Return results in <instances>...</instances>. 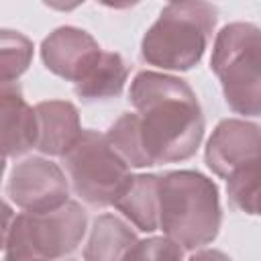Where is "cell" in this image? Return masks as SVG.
I'll return each mask as SVG.
<instances>
[{"label": "cell", "mask_w": 261, "mask_h": 261, "mask_svg": "<svg viewBox=\"0 0 261 261\" xmlns=\"http://www.w3.org/2000/svg\"><path fill=\"white\" fill-rule=\"evenodd\" d=\"M35 112L37 149L49 157L63 159L84 133L77 108L67 100H45L35 106Z\"/></svg>", "instance_id": "cell-11"}, {"label": "cell", "mask_w": 261, "mask_h": 261, "mask_svg": "<svg viewBox=\"0 0 261 261\" xmlns=\"http://www.w3.org/2000/svg\"><path fill=\"white\" fill-rule=\"evenodd\" d=\"M226 194L232 208L261 216V161L234 171L226 179Z\"/></svg>", "instance_id": "cell-16"}, {"label": "cell", "mask_w": 261, "mask_h": 261, "mask_svg": "<svg viewBox=\"0 0 261 261\" xmlns=\"http://www.w3.org/2000/svg\"><path fill=\"white\" fill-rule=\"evenodd\" d=\"M159 184L161 175L155 173L133 175L114 204V208L143 232L159 228Z\"/></svg>", "instance_id": "cell-12"}, {"label": "cell", "mask_w": 261, "mask_h": 261, "mask_svg": "<svg viewBox=\"0 0 261 261\" xmlns=\"http://www.w3.org/2000/svg\"><path fill=\"white\" fill-rule=\"evenodd\" d=\"M128 77V69L124 59L114 51H104L94 69L75 84V94L88 102L108 100L122 92Z\"/></svg>", "instance_id": "cell-14"}, {"label": "cell", "mask_w": 261, "mask_h": 261, "mask_svg": "<svg viewBox=\"0 0 261 261\" xmlns=\"http://www.w3.org/2000/svg\"><path fill=\"white\" fill-rule=\"evenodd\" d=\"M106 141L116 151V155L128 165V167H151L149 159L145 157L141 135H139V116L135 112L122 114L106 133Z\"/></svg>", "instance_id": "cell-15"}, {"label": "cell", "mask_w": 261, "mask_h": 261, "mask_svg": "<svg viewBox=\"0 0 261 261\" xmlns=\"http://www.w3.org/2000/svg\"><path fill=\"white\" fill-rule=\"evenodd\" d=\"M204 159L208 169L222 179L261 161V126L243 118L220 120L206 143Z\"/></svg>", "instance_id": "cell-8"}, {"label": "cell", "mask_w": 261, "mask_h": 261, "mask_svg": "<svg viewBox=\"0 0 261 261\" xmlns=\"http://www.w3.org/2000/svg\"><path fill=\"white\" fill-rule=\"evenodd\" d=\"M210 69L232 112L261 116V29L257 24H224L214 39Z\"/></svg>", "instance_id": "cell-5"}, {"label": "cell", "mask_w": 261, "mask_h": 261, "mask_svg": "<svg viewBox=\"0 0 261 261\" xmlns=\"http://www.w3.org/2000/svg\"><path fill=\"white\" fill-rule=\"evenodd\" d=\"M216 27V8L208 2H169L141 41L149 65L188 71L200 63Z\"/></svg>", "instance_id": "cell-3"}, {"label": "cell", "mask_w": 261, "mask_h": 261, "mask_svg": "<svg viewBox=\"0 0 261 261\" xmlns=\"http://www.w3.org/2000/svg\"><path fill=\"white\" fill-rule=\"evenodd\" d=\"M124 261H181V247L167 237H149L137 241Z\"/></svg>", "instance_id": "cell-18"}, {"label": "cell", "mask_w": 261, "mask_h": 261, "mask_svg": "<svg viewBox=\"0 0 261 261\" xmlns=\"http://www.w3.org/2000/svg\"><path fill=\"white\" fill-rule=\"evenodd\" d=\"M63 165L75 196L88 206H114L130 181V167L116 155L106 135L86 128L63 157Z\"/></svg>", "instance_id": "cell-6"}, {"label": "cell", "mask_w": 261, "mask_h": 261, "mask_svg": "<svg viewBox=\"0 0 261 261\" xmlns=\"http://www.w3.org/2000/svg\"><path fill=\"white\" fill-rule=\"evenodd\" d=\"M88 216L77 202L51 212H20L12 216L4 204V261H59L82 243Z\"/></svg>", "instance_id": "cell-4"}, {"label": "cell", "mask_w": 261, "mask_h": 261, "mask_svg": "<svg viewBox=\"0 0 261 261\" xmlns=\"http://www.w3.org/2000/svg\"><path fill=\"white\" fill-rule=\"evenodd\" d=\"M33 59V43L18 31L4 29L0 33V69L2 84H14Z\"/></svg>", "instance_id": "cell-17"}, {"label": "cell", "mask_w": 261, "mask_h": 261, "mask_svg": "<svg viewBox=\"0 0 261 261\" xmlns=\"http://www.w3.org/2000/svg\"><path fill=\"white\" fill-rule=\"evenodd\" d=\"M130 104L137 108L141 145L149 165L186 161L198 151L204 116L186 80L139 71L130 82Z\"/></svg>", "instance_id": "cell-1"}, {"label": "cell", "mask_w": 261, "mask_h": 261, "mask_svg": "<svg viewBox=\"0 0 261 261\" xmlns=\"http://www.w3.org/2000/svg\"><path fill=\"white\" fill-rule=\"evenodd\" d=\"M102 53L98 41L77 27H59L41 43V59L45 67L73 84H80L94 69Z\"/></svg>", "instance_id": "cell-9"}, {"label": "cell", "mask_w": 261, "mask_h": 261, "mask_svg": "<svg viewBox=\"0 0 261 261\" xmlns=\"http://www.w3.org/2000/svg\"><path fill=\"white\" fill-rule=\"evenodd\" d=\"M6 196L22 212H51L69 202V181L57 163L29 157L12 167Z\"/></svg>", "instance_id": "cell-7"}, {"label": "cell", "mask_w": 261, "mask_h": 261, "mask_svg": "<svg viewBox=\"0 0 261 261\" xmlns=\"http://www.w3.org/2000/svg\"><path fill=\"white\" fill-rule=\"evenodd\" d=\"M222 222L216 184L200 171L179 169L161 175L159 228L181 249L210 245Z\"/></svg>", "instance_id": "cell-2"}, {"label": "cell", "mask_w": 261, "mask_h": 261, "mask_svg": "<svg viewBox=\"0 0 261 261\" xmlns=\"http://www.w3.org/2000/svg\"><path fill=\"white\" fill-rule=\"evenodd\" d=\"M137 241V234L124 220L114 214H100L92 222L84 261H124Z\"/></svg>", "instance_id": "cell-13"}, {"label": "cell", "mask_w": 261, "mask_h": 261, "mask_svg": "<svg viewBox=\"0 0 261 261\" xmlns=\"http://www.w3.org/2000/svg\"><path fill=\"white\" fill-rule=\"evenodd\" d=\"M0 118L4 159H16L37 147V112L16 84L0 86Z\"/></svg>", "instance_id": "cell-10"}, {"label": "cell", "mask_w": 261, "mask_h": 261, "mask_svg": "<svg viewBox=\"0 0 261 261\" xmlns=\"http://www.w3.org/2000/svg\"><path fill=\"white\" fill-rule=\"evenodd\" d=\"M188 261H232V259L218 249H202V251H196Z\"/></svg>", "instance_id": "cell-19"}]
</instances>
